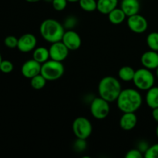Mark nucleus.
<instances>
[{
	"mask_svg": "<svg viewBox=\"0 0 158 158\" xmlns=\"http://www.w3.org/2000/svg\"><path fill=\"white\" fill-rule=\"evenodd\" d=\"M117 107L123 113H135L143 103V98L138 90L132 88L122 89L117 99Z\"/></svg>",
	"mask_w": 158,
	"mask_h": 158,
	"instance_id": "1",
	"label": "nucleus"
},
{
	"mask_svg": "<svg viewBox=\"0 0 158 158\" xmlns=\"http://www.w3.org/2000/svg\"><path fill=\"white\" fill-rule=\"evenodd\" d=\"M121 91L122 87L120 81L112 76L103 77L99 83V95L109 103L116 101Z\"/></svg>",
	"mask_w": 158,
	"mask_h": 158,
	"instance_id": "2",
	"label": "nucleus"
},
{
	"mask_svg": "<svg viewBox=\"0 0 158 158\" xmlns=\"http://www.w3.org/2000/svg\"><path fill=\"white\" fill-rule=\"evenodd\" d=\"M41 36L49 43L61 41L64 34V26L57 20L47 19L42 22L40 26Z\"/></svg>",
	"mask_w": 158,
	"mask_h": 158,
	"instance_id": "3",
	"label": "nucleus"
},
{
	"mask_svg": "<svg viewBox=\"0 0 158 158\" xmlns=\"http://www.w3.org/2000/svg\"><path fill=\"white\" fill-rule=\"evenodd\" d=\"M64 71V66L62 62L56 61L50 59L42 64L40 73L47 81H55L63 77Z\"/></svg>",
	"mask_w": 158,
	"mask_h": 158,
	"instance_id": "4",
	"label": "nucleus"
},
{
	"mask_svg": "<svg viewBox=\"0 0 158 158\" xmlns=\"http://www.w3.org/2000/svg\"><path fill=\"white\" fill-rule=\"evenodd\" d=\"M133 82L138 89L148 91L154 86L155 78L151 69L143 67L135 71Z\"/></svg>",
	"mask_w": 158,
	"mask_h": 158,
	"instance_id": "5",
	"label": "nucleus"
},
{
	"mask_svg": "<svg viewBox=\"0 0 158 158\" xmlns=\"http://www.w3.org/2000/svg\"><path fill=\"white\" fill-rule=\"evenodd\" d=\"M73 131L77 138L86 140L93 132L91 122L84 117H79L73 122Z\"/></svg>",
	"mask_w": 158,
	"mask_h": 158,
	"instance_id": "6",
	"label": "nucleus"
},
{
	"mask_svg": "<svg viewBox=\"0 0 158 158\" xmlns=\"http://www.w3.org/2000/svg\"><path fill=\"white\" fill-rule=\"evenodd\" d=\"M110 112V103L102 97H97L91 102L90 113L94 118L97 120H103L108 117Z\"/></svg>",
	"mask_w": 158,
	"mask_h": 158,
	"instance_id": "7",
	"label": "nucleus"
},
{
	"mask_svg": "<svg viewBox=\"0 0 158 158\" xmlns=\"http://www.w3.org/2000/svg\"><path fill=\"white\" fill-rule=\"evenodd\" d=\"M127 26L132 32L140 34L146 32L148 28V23L144 16L136 14L128 17Z\"/></svg>",
	"mask_w": 158,
	"mask_h": 158,
	"instance_id": "8",
	"label": "nucleus"
},
{
	"mask_svg": "<svg viewBox=\"0 0 158 158\" xmlns=\"http://www.w3.org/2000/svg\"><path fill=\"white\" fill-rule=\"evenodd\" d=\"M49 51L51 60L63 62L67 58L69 49L65 46L63 42L58 41L51 43L50 47L49 48Z\"/></svg>",
	"mask_w": 158,
	"mask_h": 158,
	"instance_id": "9",
	"label": "nucleus"
},
{
	"mask_svg": "<svg viewBox=\"0 0 158 158\" xmlns=\"http://www.w3.org/2000/svg\"><path fill=\"white\" fill-rule=\"evenodd\" d=\"M61 41L69 50H77L80 49L82 44L80 35L73 29L65 31Z\"/></svg>",
	"mask_w": 158,
	"mask_h": 158,
	"instance_id": "10",
	"label": "nucleus"
},
{
	"mask_svg": "<svg viewBox=\"0 0 158 158\" xmlns=\"http://www.w3.org/2000/svg\"><path fill=\"white\" fill-rule=\"evenodd\" d=\"M37 39L32 33H25L19 38L17 49L22 52H29L36 47Z\"/></svg>",
	"mask_w": 158,
	"mask_h": 158,
	"instance_id": "11",
	"label": "nucleus"
},
{
	"mask_svg": "<svg viewBox=\"0 0 158 158\" xmlns=\"http://www.w3.org/2000/svg\"><path fill=\"white\" fill-rule=\"evenodd\" d=\"M42 64L35 60H29L25 62L21 67V73L26 78L31 79L41 73Z\"/></svg>",
	"mask_w": 158,
	"mask_h": 158,
	"instance_id": "12",
	"label": "nucleus"
},
{
	"mask_svg": "<svg viewBox=\"0 0 158 158\" xmlns=\"http://www.w3.org/2000/svg\"><path fill=\"white\" fill-rule=\"evenodd\" d=\"M141 64L148 69H156L158 66V52L151 50L143 52L140 58Z\"/></svg>",
	"mask_w": 158,
	"mask_h": 158,
	"instance_id": "13",
	"label": "nucleus"
},
{
	"mask_svg": "<svg viewBox=\"0 0 158 158\" xmlns=\"http://www.w3.org/2000/svg\"><path fill=\"white\" fill-rule=\"evenodd\" d=\"M138 120L135 113H123L120 119V127L126 131H131L137 126Z\"/></svg>",
	"mask_w": 158,
	"mask_h": 158,
	"instance_id": "14",
	"label": "nucleus"
},
{
	"mask_svg": "<svg viewBox=\"0 0 158 158\" xmlns=\"http://www.w3.org/2000/svg\"><path fill=\"white\" fill-rule=\"evenodd\" d=\"M120 9L124 12L127 17L139 13L140 4L139 0H122Z\"/></svg>",
	"mask_w": 158,
	"mask_h": 158,
	"instance_id": "15",
	"label": "nucleus"
},
{
	"mask_svg": "<svg viewBox=\"0 0 158 158\" xmlns=\"http://www.w3.org/2000/svg\"><path fill=\"white\" fill-rule=\"evenodd\" d=\"M118 0H97V9L100 13L108 15L117 7Z\"/></svg>",
	"mask_w": 158,
	"mask_h": 158,
	"instance_id": "16",
	"label": "nucleus"
},
{
	"mask_svg": "<svg viewBox=\"0 0 158 158\" xmlns=\"http://www.w3.org/2000/svg\"><path fill=\"white\" fill-rule=\"evenodd\" d=\"M32 59L41 64L46 63L50 59L49 49L43 47V46L35 48V49L33 50V53H32Z\"/></svg>",
	"mask_w": 158,
	"mask_h": 158,
	"instance_id": "17",
	"label": "nucleus"
},
{
	"mask_svg": "<svg viewBox=\"0 0 158 158\" xmlns=\"http://www.w3.org/2000/svg\"><path fill=\"white\" fill-rule=\"evenodd\" d=\"M145 100L147 105L152 110L158 107V86H153L148 89Z\"/></svg>",
	"mask_w": 158,
	"mask_h": 158,
	"instance_id": "18",
	"label": "nucleus"
},
{
	"mask_svg": "<svg viewBox=\"0 0 158 158\" xmlns=\"http://www.w3.org/2000/svg\"><path fill=\"white\" fill-rule=\"evenodd\" d=\"M108 19L112 24L120 25L126 19L127 15L120 8H116L108 14Z\"/></svg>",
	"mask_w": 158,
	"mask_h": 158,
	"instance_id": "19",
	"label": "nucleus"
},
{
	"mask_svg": "<svg viewBox=\"0 0 158 158\" xmlns=\"http://www.w3.org/2000/svg\"><path fill=\"white\" fill-rule=\"evenodd\" d=\"M135 71L133 67L130 66H122L118 72V77L121 80L124 82L133 81Z\"/></svg>",
	"mask_w": 158,
	"mask_h": 158,
	"instance_id": "20",
	"label": "nucleus"
},
{
	"mask_svg": "<svg viewBox=\"0 0 158 158\" xmlns=\"http://www.w3.org/2000/svg\"><path fill=\"white\" fill-rule=\"evenodd\" d=\"M46 82H47L46 79L41 73L38 74V75L35 76V77L30 79L31 86L34 89H36V90L44 88L46 84Z\"/></svg>",
	"mask_w": 158,
	"mask_h": 158,
	"instance_id": "21",
	"label": "nucleus"
},
{
	"mask_svg": "<svg viewBox=\"0 0 158 158\" xmlns=\"http://www.w3.org/2000/svg\"><path fill=\"white\" fill-rule=\"evenodd\" d=\"M79 5L80 8L85 12H91L97 9V0H80Z\"/></svg>",
	"mask_w": 158,
	"mask_h": 158,
	"instance_id": "22",
	"label": "nucleus"
},
{
	"mask_svg": "<svg viewBox=\"0 0 158 158\" xmlns=\"http://www.w3.org/2000/svg\"><path fill=\"white\" fill-rule=\"evenodd\" d=\"M147 44L151 50L158 52V32H152L147 36Z\"/></svg>",
	"mask_w": 158,
	"mask_h": 158,
	"instance_id": "23",
	"label": "nucleus"
},
{
	"mask_svg": "<svg viewBox=\"0 0 158 158\" xmlns=\"http://www.w3.org/2000/svg\"><path fill=\"white\" fill-rule=\"evenodd\" d=\"M143 156L145 158H158V143L149 146Z\"/></svg>",
	"mask_w": 158,
	"mask_h": 158,
	"instance_id": "24",
	"label": "nucleus"
},
{
	"mask_svg": "<svg viewBox=\"0 0 158 158\" xmlns=\"http://www.w3.org/2000/svg\"><path fill=\"white\" fill-rule=\"evenodd\" d=\"M14 69L13 63L9 60H3L0 63V72L3 73H10Z\"/></svg>",
	"mask_w": 158,
	"mask_h": 158,
	"instance_id": "25",
	"label": "nucleus"
},
{
	"mask_svg": "<svg viewBox=\"0 0 158 158\" xmlns=\"http://www.w3.org/2000/svg\"><path fill=\"white\" fill-rule=\"evenodd\" d=\"M18 40L19 39H17L14 35H8L5 39L4 44L6 47L9 49H15V48H17V46H18Z\"/></svg>",
	"mask_w": 158,
	"mask_h": 158,
	"instance_id": "26",
	"label": "nucleus"
},
{
	"mask_svg": "<svg viewBox=\"0 0 158 158\" xmlns=\"http://www.w3.org/2000/svg\"><path fill=\"white\" fill-rule=\"evenodd\" d=\"M67 0H52V6L53 9L57 12L63 11L67 6Z\"/></svg>",
	"mask_w": 158,
	"mask_h": 158,
	"instance_id": "27",
	"label": "nucleus"
},
{
	"mask_svg": "<svg viewBox=\"0 0 158 158\" xmlns=\"http://www.w3.org/2000/svg\"><path fill=\"white\" fill-rule=\"evenodd\" d=\"M126 158H142L144 157L143 153L138 149V148H134V149H131L127 152L126 155H125Z\"/></svg>",
	"mask_w": 158,
	"mask_h": 158,
	"instance_id": "28",
	"label": "nucleus"
},
{
	"mask_svg": "<svg viewBox=\"0 0 158 158\" xmlns=\"http://www.w3.org/2000/svg\"><path fill=\"white\" fill-rule=\"evenodd\" d=\"M74 149L78 152L83 151L86 148V141L84 139L77 138V140L74 142Z\"/></svg>",
	"mask_w": 158,
	"mask_h": 158,
	"instance_id": "29",
	"label": "nucleus"
},
{
	"mask_svg": "<svg viewBox=\"0 0 158 158\" xmlns=\"http://www.w3.org/2000/svg\"><path fill=\"white\" fill-rule=\"evenodd\" d=\"M77 24V19H76L75 17L70 16L68 17L65 20V24H64V28H68L69 29H72L74 26Z\"/></svg>",
	"mask_w": 158,
	"mask_h": 158,
	"instance_id": "30",
	"label": "nucleus"
},
{
	"mask_svg": "<svg viewBox=\"0 0 158 158\" xmlns=\"http://www.w3.org/2000/svg\"><path fill=\"white\" fill-rule=\"evenodd\" d=\"M152 117L154 120L158 123V107L154 108L152 110Z\"/></svg>",
	"mask_w": 158,
	"mask_h": 158,
	"instance_id": "31",
	"label": "nucleus"
},
{
	"mask_svg": "<svg viewBox=\"0 0 158 158\" xmlns=\"http://www.w3.org/2000/svg\"><path fill=\"white\" fill-rule=\"evenodd\" d=\"M26 2H31V3H34V2H37L40 1V0H26Z\"/></svg>",
	"mask_w": 158,
	"mask_h": 158,
	"instance_id": "32",
	"label": "nucleus"
},
{
	"mask_svg": "<svg viewBox=\"0 0 158 158\" xmlns=\"http://www.w3.org/2000/svg\"><path fill=\"white\" fill-rule=\"evenodd\" d=\"M68 2H79L80 0H67Z\"/></svg>",
	"mask_w": 158,
	"mask_h": 158,
	"instance_id": "33",
	"label": "nucleus"
},
{
	"mask_svg": "<svg viewBox=\"0 0 158 158\" xmlns=\"http://www.w3.org/2000/svg\"><path fill=\"white\" fill-rule=\"evenodd\" d=\"M156 135H157V138H158V125H157V129H156Z\"/></svg>",
	"mask_w": 158,
	"mask_h": 158,
	"instance_id": "34",
	"label": "nucleus"
},
{
	"mask_svg": "<svg viewBox=\"0 0 158 158\" xmlns=\"http://www.w3.org/2000/svg\"><path fill=\"white\" fill-rule=\"evenodd\" d=\"M156 73H157V79H158V66H157V69H156Z\"/></svg>",
	"mask_w": 158,
	"mask_h": 158,
	"instance_id": "35",
	"label": "nucleus"
},
{
	"mask_svg": "<svg viewBox=\"0 0 158 158\" xmlns=\"http://www.w3.org/2000/svg\"><path fill=\"white\" fill-rule=\"evenodd\" d=\"M2 61V56L1 54H0V63H1Z\"/></svg>",
	"mask_w": 158,
	"mask_h": 158,
	"instance_id": "36",
	"label": "nucleus"
},
{
	"mask_svg": "<svg viewBox=\"0 0 158 158\" xmlns=\"http://www.w3.org/2000/svg\"><path fill=\"white\" fill-rule=\"evenodd\" d=\"M45 1H46V2H52V0H45Z\"/></svg>",
	"mask_w": 158,
	"mask_h": 158,
	"instance_id": "37",
	"label": "nucleus"
}]
</instances>
